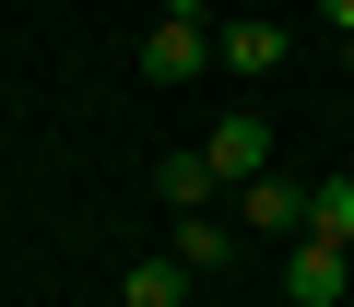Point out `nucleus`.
<instances>
[{"instance_id": "obj_1", "label": "nucleus", "mask_w": 354, "mask_h": 307, "mask_svg": "<svg viewBox=\"0 0 354 307\" xmlns=\"http://www.w3.org/2000/svg\"><path fill=\"white\" fill-rule=\"evenodd\" d=\"M225 225H236V236H260V248H295V236H307V189L260 166V178H236V213H225Z\"/></svg>"}, {"instance_id": "obj_2", "label": "nucleus", "mask_w": 354, "mask_h": 307, "mask_svg": "<svg viewBox=\"0 0 354 307\" xmlns=\"http://www.w3.org/2000/svg\"><path fill=\"white\" fill-rule=\"evenodd\" d=\"M342 295H354V248L295 236V248H283V307H342Z\"/></svg>"}, {"instance_id": "obj_3", "label": "nucleus", "mask_w": 354, "mask_h": 307, "mask_svg": "<svg viewBox=\"0 0 354 307\" xmlns=\"http://www.w3.org/2000/svg\"><path fill=\"white\" fill-rule=\"evenodd\" d=\"M201 166H213L225 189L272 166V130H260V106H236V118H213V130H201Z\"/></svg>"}, {"instance_id": "obj_4", "label": "nucleus", "mask_w": 354, "mask_h": 307, "mask_svg": "<svg viewBox=\"0 0 354 307\" xmlns=\"http://www.w3.org/2000/svg\"><path fill=\"white\" fill-rule=\"evenodd\" d=\"M213 71V24H165L153 12V36H142V83H201Z\"/></svg>"}, {"instance_id": "obj_5", "label": "nucleus", "mask_w": 354, "mask_h": 307, "mask_svg": "<svg viewBox=\"0 0 354 307\" xmlns=\"http://www.w3.org/2000/svg\"><path fill=\"white\" fill-rule=\"evenodd\" d=\"M213 71H248V83H272V71H283V24H272V12H248V24H213Z\"/></svg>"}, {"instance_id": "obj_6", "label": "nucleus", "mask_w": 354, "mask_h": 307, "mask_svg": "<svg viewBox=\"0 0 354 307\" xmlns=\"http://www.w3.org/2000/svg\"><path fill=\"white\" fill-rule=\"evenodd\" d=\"M153 189H165V213H213V166H201V154H165V166H153Z\"/></svg>"}, {"instance_id": "obj_7", "label": "nucleus", "mask_w": 354, "mask_h": 307, "mask_svg": "<svg viewBox=\"0 0 354 307\" xmlns=\"http://www.w3.org/2000/svg\"><path fill=\"white\" fill-rule=\"evenodd\" d=\"M177 260H189V272H225L236 260V225L225 213H177Z\"/></svg>"}, {"instance_id": "obj_8", "label": "nucleus", "mask_w": 354, "mask_h": 307, "mask_svg": "<svg viewBox=\"0 0 354 307\" xmlns=\"http://www.w3.org/2000/svg\"><path fill=\"white\" fill-rule=\"evenodd\" d=\"M189 283H201L189 260H142V272L118 283V307H189Z\"/></svg>"}, {"instance_id": "obj_9", "label": "nucleus", "mask_w": 354, "mask_h": 307, "mask_svg": "<svg viewBox=\"0 0 354 307\" xmlns=\"http://www.w3.org/2000/svg\"><path fill=\"white\" fill-rule=\"evenodd\" d=\"M307 236L354 248V178H319V189H307Z\"/></svg>"}, {"instance_id": "obj_10", "label": "nucleus", "mask_w": 354, "mask_h": 307, "mask_svg": "<svg viewBox=\"0 0 354 307\" xmlns=\"http://www.w3.org/2000/svg\"><path fill=\"white\" fill-rule=\"evenodd\" d=\"M319 24H330V36H354V0H319Z\"/></svg>"}, {"instance_id": "obj_11", "label": "nucleus", "mask_w": 354, "mask_h": 307, "mask_svg": "<svg viewBox=\"0 0 354 307\" xmlns=\"http://www.w3.org/2000/svg\"><path fill=\"white\" fill-rule=\"evenodd\" d=\"M342 71H354V36H342Z\"/></svg>"}]
</instances>
